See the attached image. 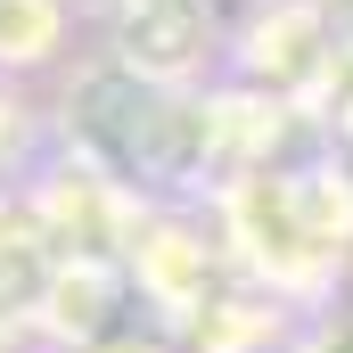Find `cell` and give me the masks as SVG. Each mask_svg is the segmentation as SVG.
I'll return each instance as SVG.
<instances>
[{
  "label": "cell",
  "instance_id": "1",
  "mask_svg": "<svg viewBox=\"0 0 353 353\" xmlns=\"http://www.w3.org/2000/svg\"><path fill=\"white\" fill-rule=\"evenodd\" d=\"M321 353H353V337H337V345H321Z\"/></svg>",
  "mask_w": 353,
  "mask_h": 353
}]
</instances>
